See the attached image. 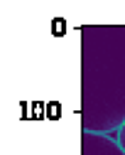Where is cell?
<instances>
[{
	"mask_svg": "<svg viewBox=\"0 0 125 155\" xmlns=\"http://www.w3.org/2000/svg\"><path fill=\"white\" fill-rule=\"evenodd\" d=\"M81 155H125L113 135L83 133L81 135Z\"/></svg>",
	"mask_w": 125,
	"mask_h": 155,
	"instance_id": "2",
	"label": "cell"
},
{
	"mask_svg": "<svg viewBox=\"0 0 125 155\" xmlns=\"http://www.w3.org/2000/svg\"><path fill=\"white\" fill-rule=\"evenodd\" d=\"M115 140H118V145H120V148L125 150V123H123V128H120V130L115 133Z\"/></svg>",
	"mask_w": 125,
	"mask_h": 155,
	"instance_id": "3",
	"label": "cell"
},
{
	"mask_svg": "<svg viewBox=\"0 0 125 155\" xmlns=\"http://www.w3.org/2000/svg\"><path fill=\"white\" fill-rule=\"evenodd\" d=\"M125 123V25L81 27V128L113 135Z\"/></svg>",
	"mask_w": 125,
	"mask_h": 155,
	"instance_id": "1",
	"label": "cell"
}]
</instances>
